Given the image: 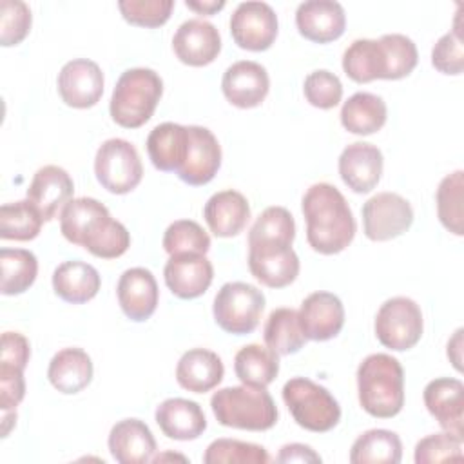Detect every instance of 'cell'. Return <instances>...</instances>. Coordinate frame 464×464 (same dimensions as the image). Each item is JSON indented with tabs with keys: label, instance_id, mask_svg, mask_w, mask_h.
<instances>
[{
	"label": "cell",
	"instance_id": "obj_1",
	"mask_svg": "<svg viewBox=\"0 0 464 464\" xmlns=\"http://www.w3.org/2000/svg\"><path fill=\"white\" fill-rule=\"evenodd\" d=\"M63 237L102 259H116L130 246L123 223L111 218L107 207L94 198H72L60 212Z\"/></svg>",
	"mask_w": 464,
	"mask_h": 464
},
{
	"label": "cell",
	"instance_id": "obj_2",
	"mask_svg": "<svg viewBox=\"0 0 464 464\" xmlns=\"http://www.w3.org/2000/svg\"><path fill=\"white\" fill-rule=\"evenodd\" d=\"M301 208L306 221V241L315 252L334 256L353 241L357 225L348 201L337 187L314 183L304 192Z\"/></svg>",
	"mask_w": 464,
	"mask_h": 464
},
{
	"label": "cell",
	"instance_id": "obj_3",
	"mask_svg": "<svg viewBox=\"0 0 464 464\" xmlns=\"http://www.w3.org/2000/svg\"><path fill=\"white\" fill-rule=\"evenodd\" d=\"M361 408L377 419H392L404 406V370L388 353H372L357 368Z\"/></svg>",
	"mask_w": 464,
	"mask_h": 464
},
{
	"label": "cell",
	"instance_id": "obj_4",
	"mask_svg": "<svg viewBox=\"0 0 464 464\" xmlns=\"http://www.w3.org/2000/svg\"><path fill=\"white\" fill-rule=\"evenodd\" d=\"M212 413L221 426L266 431L277 422V408L266 388L259 386H227L210 399Z\"/></svg>",
	"mask_w": 464,
	"mask_h": 464
},
{
	"label": "cell",
	"instance_id": "obj_5",
	"mask_svg": "<svg viewBox=\"0 0 464 464\" xmlns=\"http://www.w3.org/2000/svg\"><path fill=\"white\" fill-rule=\"evenodd\" d=\"M163 94V80L160 74L147 67H134L121 72L118 78L109 112L114 123L125 129H138L145 125Z\"/></svg>",
	"mask_w": 464,
	"mask_h": 464
},
{
	"label": "cell",
	"instance_id": "obj_6",
	"mask_svg": "<svg viewBox=\"0 0 464 464\" xmlns=\"http://www.w3.org/2000/svg\"><path fill=\"white\" fill-rule=\"evenodd\" d=\"M283 401L294 420L314 433H326L341 420V406L321 384L306 377H292L283 386Z\"/></svg>",
	"mask_w": 464,
	"mask_h": 464
},
{
	"label": "cell",
	"instance_id": "obj_7",
	"mask_svg": "<svg viewBox=\"0 0 464 464\" xmlns=\"http://www.w3.org/2000/svg\"><path fill=\"white\" fill-rule=\"evenodd\" d=\"M265 310V294L248 283L230 281L225 283L214 297V321L232 335L252 334Z\"/></svg>",
	"mask_w": 464,
	"mask_h": 464
},
{
	"label": "cell",
	"instance_id": "obj_8",
	"mask_svg": "<svg viewBox=\"0 0 464 464\" xmlns=\"http://www.w3.org/2000/svg\"><path fill=\"white\" fill-rule=\"evenodd\" d=\"M98 183L112 194L134 190L143 178V165L136 147L121 138L105 140L94 158Z\"/></svg>",
	"mask_w": 464,
	"mask_h": 464
},
{
	"label": "cell",
	"instance_id": "obj_9",
	"mask_svg": "<svg viewBox=\"0 0 464 464\" xmlns=\"http://www.w3.org/2000/svg\"><path fill=\"white\" fill-rule=\"evenodd\" d=\"M375 335L384 348L404 352L413 348L424 330L420 306L404 295L392 297L381 304L375 315Z\"/></svg>",
	"mask_w": 464,
	"mask_h": 464
},
{
	"label": "cell",
	"instance_id": "obj_10",
	"mask_svg": "<svg viewBox=\"0 0 464 464\" xmlns=\"http://www.w3.org/2000/svg\"><path fill=\"white\" fill-rule=\"evenodd\" d=\"M248 268L268 288H285L299 276V257L285 239H248Z\"/></svg>",
	"mask_w": 464,
	"mask_h": 464
},
{
	"label": "cell",
	"instance_id": "obj_11",
	"mask_svg": "<svg viewBox=\"0 0 464 464\" xmlns=\"http://www.w3.org/2000/svg\"><path fill=\"white\" fill-rule=\"evenodd\" d=\"M362 230L372 241H390L402 236L413 223V208L395 192H379L362 205Z\"/></svg>",
	"mask_w": 464,
	"mask_h": 464
},
{
	"label": "cell",
	"instance_id": "obj_12",
	"mask_svg": "<svg viewBox=\"0 0 464 464\" xmlns=\"http://www.w3.org/2000/svg\"><path fill=\"white\" fill-rule=\"evenodd\" d=\"M230 34L246 51H266L277 36V14L266 2H241L230 16Z\"/></svg>",
	"mask_w": 464,
	"mask_h": 464
},
{
	"label": "cell",
	"instance_id": "obj_13",
	"mask_svg": "<svg viewBox=\"0 0 464 464\" xmlns=\"http://www.w3.org/2000/svg\"><path fill=\"white\" fill-rule=\"evenodd\" d=\"M103 72L96 62L89 58H76L60 69L56 85L65 105L89 109L100 102L103 94Z\"/></svg>",
	"mask_w": 464,
	"mask_h": 464
},
{
	"label": "cell",
	"instance_id": "obj_14",
	"mask_svg": "<svg viewBox=\"0 0 464 464\" xmlns=\"http://www.w3.org/2000/svg\"><path fill=\"white\" fill-rule=\"evenodd\" d=\"M424 406L439 426L464 440V384L453 377L430 381L422 393Z\"/></svg>",
	"mask_w": 464,
	"mask_h": 464
},
{
	"label": "cell",
	"instance_id": "obj_15",
	"mask_svg": "<svg viewBox=\"0 0 464 464\" xmlns=\"http://www.w3.org/2000/svg\"><path fill=\"white\" fill-rule=\"evenodd\" d=\"M270 89L266 69L252 60H239L227 67L221 91L228 103L239 109H252L265 102Z\"/></svg>",
	"mask_w": 464,
	"mask_h": 464
},
{
	"label": "cell",
	"instance_id": "obj_16",
	"mask_svg": "<svg viewBox=\"0 0 464 464\" xmlns=\"http://www.w3.org/2000/svg\"><path fill=\"white\" fill-rule=\"evenodd\" d=\"M221 167V147L218 138L201 125H188V152L176 176L190 185L201 187L214 179Z\"/></svg>",
	"mask_w": 464,
	"mask_h": 464
},
{
	"label": "cell",
	"instance_id": "obj_17",
	"mask_svg": "<svg viewBox=\"0 0 464 464\" xmlns=\"http://www.w3.org/2000/svg\"><path fill=\"white\" fill-rule=\"evenodd\" d=\"M172 49L181 63L203 67L218 58L221 51V36L214 24L203 18H190L174 33Z\"/></svg>",
	"mask_w": 464,
	"mask_h": 464
},
{
	"label": "cell",
	"instance_id": "obj_18",
	"mask_svg": "<svg viewBox=\"0 0 464 464\" xmlns=\"http://www.w3.org/2000/svg\"><path fill=\"white\" fill-rule=\"evenodd\" d=\"M163 277L176 297L196 299L208 290L214 279V266L205 254H176L169 256Z\"/></svg>",
	"mask_w": 464,
	"mask_h": 464
},
{
	"label": "cell",
	"instance_id": "obj_19",
	"mask_svg": "<svg viewBox=\"0 0 464 464\" xmlns=\"http://www.w3.org/2000/svg\"><path fill=\"white\" fill-rule=\"evenodd\" d=\"M299 324L306 339L328 341L339 335L344 326V306L332 292H314L297 310Z\"/></svg>",
	"mask_w": 464,
	"mask_h": 464
},
{
	"label": "cell",
	"instance_id": "obj_20",
	"mask_svg": "<svg viewBox=\"0 0 464 464\" xmlns=\"http://www.w3.org/2000/svg\"><path fill=\"white\" fill-rule=\"evenodd\" d=\"M382 165L384 160L379 147L355 141L344 147L339 156V176L348 188L357 194H366L381 181Z\"/></svg>",
	"mask_w": 464,
	"mask_h": 464
},
{
	"label": "cell",
	"instance_id": "obj_21",
	"mask_svg": "<svg viewBox=\"0 0 464 464\" xmlns=\"http://www.w3.org/2000/svg\"><path fill=\"white\" fill-rule=\"evenodd\" d=\"M74 183L69 172L58 165L40 167L27 188V199L38 208L44 221H53L72 199Z\"/></svg>",
	"mask_w": 464,
	"mask_h": 464
},
{
	"label": "cell",
	"instance_id": "obj_22",
	"mask_svg": "<svg viewBox=\"0 0 464 464\" xmlns=\"http://www.w3.org/2000/svg\"><path fill=\"white\" fill-rule=\"evenodd\" d=\"M116 295L121 312L134 323L150 319L156 312L160 290L158 283L149 268L134 266L120 276Z\"/></svg>",
	"mask_w": 464,
	"mask_h": 464
},
{
	"label": "cell",
	"instance_id": "obj_23",
	"mask_svg": "<svg viewBox=\"0 0 464 464\" xmlns=\"http://www.w3.org/2000/svg\"><path fill=\"white\" fill-rule=\"evenodd\" d=\"M295 25L306 40L328 44L344 33L346 14L335 0H308L297 5Z\"/></svg>",
	"mask_w": 464,
	"mask_h": 464
},
{
	"label": "cell",
	"instance_id": "obj_24",
	"mask_svg": "<svg viewBox=\"0 0 464 464\" xmlns=\"http://www.w3.org/2000/svg\"><path fill=\"white\" fill-rule=\"evenodd\" d=\"M109 451L120 464H145L156 453V440L150 428L140 419H123L111 428Z\"/></svg>",
	"mask_w": 464,
	"mask_h": 464
},
{
	"label": "cell",
	"instance_id": "obj_25",
	"mask_svg": "<svg viewBox=\"0 0 464 464\" xmlns=\"http://www.w3.org/2000/svg\"><path fill=\"white\" fill-rule=\"evenodd\" d=\"M165 437L174 440H194L207 430V419L196 401L183 397L165 399L154 413Z\"/></svg>",
	"mask_w": 464,
	"mask_h": 464
},
{
	"label": "cell",
	"instance_id": "obj_26",
	"mask_svg": "<svg viewBox=\"0 0 464 464\" xmlns=\"http://www.w3.org/2000/svg\"><path fill=\"white\" fill-rule=\"evenodd\" d=\"M203 218L216 237L237 236L250 219V205L237 190L212 194L203 208Z\"/></svg>",
	"mask_w": 464,
	"mask_h": 464
},
{
	"label": "cell",
	"instance_id": "obj_27",
	"mask_svg": "<svg viewBox=\"0 0 464 464\" xmlns=\"http://www.w3.org/2000/svg\"><path fill=\"white\" fill-rule=\"evenodd\" d=\"M223 361L218 353L205 348H192L185 352L176 366L178 384L192 393L210 392L223 381Z\"/></svg>",
	"mask_w": 464,
	"mask_h": 464
},
{
	"label": "cell",
	"instance_id": "obj_28",
	"mask_svg": "<svg viewBox=\"0 0 464 464\" xmlns=\"http://www.w3.org/2000/svg\"><path fill=\"white\" fill-rule=\"evenodd\" d=\"M147 154L163 172H178L188 152V125L165 121L156 125L147 138Z\"/></svg>",
	"mask_w": 464,
	"mask_h": 464
},
{
	"label": "cell",
	"instance_id": "obj_29",
	"mask_svg": "<svg viewBox=\"0 0 464 464\" xmlns=\"http://www.w3.org/2000/svg\"><path fill=\"white\" fill-rule=\"evenodd\" d=\"M47 379L60 393H80L92 381V361L82 348H63L53 355Z\"/></svg>",
	"mask_w": 464,
	"mask_h": 464
},
{
	"label": "cell",
	"instance_id": "obj_30",
	"mask_svg": "<svg viewBox=\"0 0 464 464\" xmlns=\"http://www.w3.org/2000/svg\"><path fill=\"white\" fill-rule=\"evenodd\" d=\"M343 71L357 83L388 78V56L381 40H353L343 53Z\"/></svg>",
	"mask_w": 464,
	"mask_h": 464
},
{
	"label": "cell",
	"instance_id": "obj_31",
	"mask_svg": "<svg viewBox=\"0 0 464 464\" xmlns=\"http://www.w3.org/2000/svg\"><path fill=\"white\" fill-rule=\"evenodd\" d=\"M102 279L98 270L83 261H63L53 272L54 294L71 304H82L96 297Z\"/></svg>",
	"mask_w": 464,
	"mask_h": 464
},
{
	"label": "cell",
	"instance_id": "obj_32",
	"mask_svg": "<svg viewBox=\"0 0 464 464\" xmlns=\"http://www.w3.org/2000/svg\"><path fill=\"white\" fill-rule=\"evenodd\" d=\"M386 103L381 96L372 92H355L352 94L341 109L343 127L359 136H368L382 129L386 123Z\"/></svg>",
	"mask_w": 464,
	"mask_h": 464
},
{
	"label": "cell",
	"instance_id": "obj_33",
	"mask_svg": "<svg viewBox=\"0 0 464 464\" xmlns=\"http://www.w3.org/2000/svg\"><path fill=\"white\" fill-rule=\"evenodd\" d=\"M402 459V442L395 431L368 430L359 435L350 450L352 464H399Z\"/></svg>",
	"mask_w": 464,
	"mask_h": 464
},
{
	"label": "cell",
	"instance_id": "obj_34",
	"mask_svg": "<svg viewBox=\"0 0 464 464\" xmlns=\"http://www.w3.org/2000/svg\"><path fill=\"white\" fill-rule=\"evenodd\" d=\"M234 372L243 384L266 388L279 373V355L268 346L246 344L234 357Z\"/></svg>",
	"mask_w": 464,
	"mask_h": 464
},
{
	"label": "cell",
	"instance_id": "obj_35",
	"mask_svg": "<svg viewBox=\"0 0 464 464\" xmlns=\"http://www.w3.org/2000/svg\"><path fill=\"white\" fill-rule=\"evenodd\" d=\"M263 339L277 355L297 353L308 341L301 330L297 310L294 308L272 310L263 328Z\"/></svg>",
	"mask_w": 464,
	"mask_h": 464
},
{
	"label": "cell",
	"instance_id": "obj_36",
	"mask_svg": "<svg viewBox=\"0 0 464 464\" xmlns=\"http://www.w3.org/2000/svg\"><path fill=\"white\" fill-rule=\"evenodd\" d=\"M0 292L4 295H18L34 283L38 274V261L31 250L4 246L0 250Z\"/></svg>",
	"mask_w": 464,
	"mask_h": 464
},
{
	"label": "cell",
	"instance_id": "obj_37",
	"mask_svg": "<svg viewBox=\"0 0 464 464\" xmlns=\"http://www.w3.org/2000/svg\"><path fill=\"white\" fill-rule=\"evenodd\" d=\"M44 225V218L38 208L29 201L5 203L0 208V237L13 241L34 239Z\"/></svg>",
	"mask_w": 464,
	"mask_h": 464
},
{
	"label": "cell",
	"instance_id": "obj_38",
	"mask_svg": "<svg viewBox=\"0 0 464 464\" xmlns=\"http://www.w3.org/2000/svg\"><path fill=\"white\" fill-rule=\"evenodd\" d=\"M462 190H464V172L455 170L442 178L435 194L439 221L446 230H450L455 236L464 234Z\"/></svg>",
	"mask_w": 464,
	"mask_h": 464
},
{
	"label": "cell",
	"instance_id": "obj_39",
	"mask_svg": "<svg viewBox=\"0 0 464 464\" xmlns=\"http://www.w3.org/2000/svg\"><path fill=\"white\" fill-rule=\"evenodd\" d=\"M205 464H266L270 462L268 451L254 442L237 439H216L203 455Z\"/></svg>",
	"mask_w": 464,
	"mask_h": 464
},
{
	"label": "cell",
	"instance_id": "obj_40",
	"mask_svg": "<svg viewBox=\"0 0 464 464\" xmlns=\"http://www.w3.org/2000/svg\"><path fill=\"white\" fill-rule=\"evenodd\" d=\"M210 237L203 227L192 219H178L170 223L163 234V250L176 254H207Z\"/></svg>",
	"mask_w": 464,
	"mask_h": 464
},
{
	"label": "cell",
	"instance_id": "obj_41",
	"mask_svg": "<svg viewBox=\"0 0 464 464\" xmlns=\"http://www.w3.org/2000/svg\"><path fill=\"white\" fill-rule=\"evenodd\" d=\"M379 40L382 42L388 56L386 80H401L417 67L419 53L411 38H408L406 34L392 33V34H382Z\"/></svg>",
	"mask_w": 464,
	"mask_h": 464
},
{
	"label": "cell",
	"instance_id": "obj_42",
	"mask_svg": "<svg viewBox=\"0 0 464 464\" xmlns=\"http://www.w3.org/2000/svg\"><path fill=\"white\" fill-rule=\"evenodd\" d=\"M417 464H437V462H451V460H464L462 453V439L455 437L453 433H431L420 439L415 446L413 455Z\"/></svg>",
	"mask_w": 464,
	"mask_h": 464
},
{
	"label": "cell",
	"instance_id": "obj_43",
	"mask_svg": "<svg viewBox=\"0 0 464 464\" xmlns=\"http://www.w3.org/2000/svg\"><path fill=\"white\" fill-rule=\"evenodd\" d=\"M121 16L138 27L163 25L174 9V0H120Z\"/></svg>",
	"mask_w": 464,
	"mask_h": 464
},
{
	"label": "cell",
	"instance_id": "obj_44",
	"mask_svg": "<svg viewBox=\"0 0 464 464\" xmlns=\"http://www.w3.org/2000/svg\"><path fill=\"white\" fill-rule=\"evenodd\" d=\"M31 9L22 0L0 2V44L4 47L18 45L31 29Z\"/></svg>",
	"mask_w": 464,
	"mask_h": 464
},
{
	"label": "cell",
	"instance_id": "obj_45",
	"mask_svg": "<svg viewBox=\"0 0 464 464\" xmlns=\"http://www.w3.org/2000/svg\"><path fill=\"white\" fill-rule=\"evenodd\" d=\"M303 92L310 105L328 111L341 102L343 83L337 74L326 69H317L304 78Z\"/></svg>",
	"mask_w": 464,
	"mask_h": 464
},
{
	"label": "cell",
	"instance_id": "obj_46",
	"mask_svg": "<svg viewBox=\"0 0 464 464\" xmlns=\"http://www.w3.org/2000/svg\"><path fill=\"white\" fill-rule=\"evenodd\" d=\"M295 221L285 207L265 208L248 232V239H285L294 243Z\"/></svg>",
	"mask_w": 464,
	"mask_h": 464
},
{
	"label": "cell",
	"instance_id": "obj_47",
	"mask_svg": "<svg viewBox=\"0 0 464 464\" xmlns=\"http://www.w3.org/2000/svg\"><path fill=\"white\" fill-rule=\"evenodd\" d=\"M431 65L442 72L457 76L464 69V45L460 31L453 29L442 34L431 49Z\"/></svg>",
	"mask_w": 464,
	"mask_h": 464
},
{
	"label": "cell",
	"instance_id": "obj_48",
	"mask_svg": "<svg viewBox=\"0 0 464 464\" xmlns=\"http://www.w3.org/2000/svg\"><path fill=\"white\" fill-rule=\"evenodd\" d=\"M25 395L24 370L0 364V410L11 411L22 402Z\"/></svg>",
	"mask_w": 464,
	"mask_h": 464
},
{
	"label": "cell",
	"instance_id": "obj_49",
	"mask_svg": "<svg viewBox=\"0 0 464 464\" xmlns=\"http://www.w3.org/2000/svg\"><path fill=\"white\" fill-rule=\"evenodd\" d=\"M31 357V344L27 337H24L18 332H4L2 334V355L0 364L2 366H13L25 370Z\"/></svg>",
	"mask_w": 464,
	"mask_h": 464
},
{
	"label": "cell",
	"instance_id": "obj_50",
	"mask_svg": "<svg viewBox=\"0 0 464 464\" xmlns=\"http://www.w3.org/2000/svg\"><path fill=\"white\" fill-rule=\"evenodd\" d=\"M277 462H321V455L315 453L310 446L306 444H299V442H292V444H285L279 450V455L276 457Z\"/></svg>",
	"mask_w": 464,
	"mask_h": 464
},
{
	"label": "cell",
	"instance_id": "obj_51",
	"mask_svg": "<svg viewBox=\"0 0 464 464\" xmlns=\"http://www.w3.org/2000/svg\"><path fill=\"white\" fill-rule=\"evenodd\" d=\"M185 5L199 14H216L225 7V0H187Z\"/></svg>",
	"mask_w": 464,
	"mask_h": 464
},
{
	"label": "cell",
	"instance_id": "obj_52",
	"mask_svg": "<svg viewBox=\"0 0 464 464\" xmlns=\"http://www.w3.org/2000/svg\"><path fill=\"white\" fill-rule=\"evenodd\" d=\"M448 357L453 362L455 370L460 372L462 370V364H460L462 362V328H459L455 332V335L450 339V343H448Z\"/></svg>",
	"mask_w": 464,
	"mask_h": 464
},
{
	"label": "cell",
	"instance_id": "obj_53",
	"mask_svg": "<svg viewBox=\"0 0 464 464\" xmlns=\"http://www.w3.org/2000/svg\"><path fill=\"white\" fill-rule=\"evenodd\" d=\"M14 424H16V410L2 411V437H7Z\"/></svg>",
	"mask_w": 464,
	"mask_h": 464
}]
</instances>
